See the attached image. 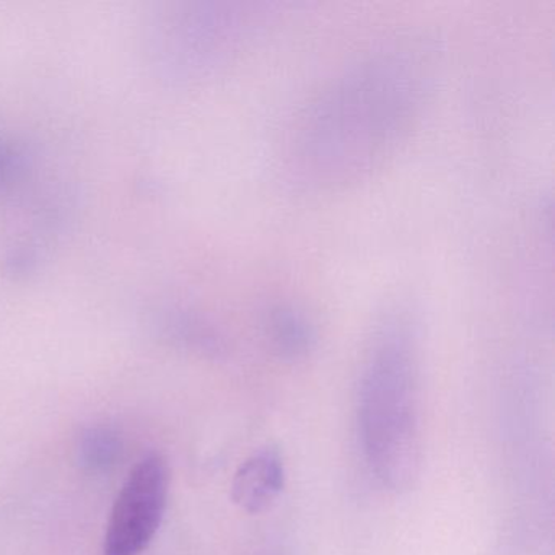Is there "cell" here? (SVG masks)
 <instances>
[{
  "mask_svg": "<svg viewBox=\"0 0 555 555\" xmlns=\"http://www.w3.org/2000/svg\"><path fill=\"white\" fill-rule=\"evenodd\" d=\"M424 96L414 56L392 51L360 64L313 103L294 138L295 171L321 186L369 173L401 141Z\"/></svg>",
  "mask_w": 555,
  "mask_h": 555,
  "instance_id": "1",
  "label": "cell"
},
{
  "mask_svg": "<svg viewBox=\"0 0 555 555\" xmlns=\"http://www.w3.org/2000/svg\"><path fill=\"white\" fill-rule=\"evenodd\" d=\"M405 318L379 337L360 386L359 424L372 473L392 490L411 489L421 470L417 369Z\"/></svg>",
  "mask_w": 555,
  "mask_h": 555,
  "instance_id": "2",
  "label": "cell"
},
{
  "mask_svg": "<svg viewBox=\"0 0 555 555\" xmlns=\"http://www.w3.org/2000/svg\"><path fill=\"white\" fill-rule=\"evenodd\" d=\"M170 493V469L160 453H149L126 477L106 526L103 555H141L160 529Z\"/></svg>",
  "mask_w": 555,
  "mask_h": 555,
  "instance_id": "3",
  "label": "cell"
},
{
  "mask_svg": "<svg viewBox=\"0 0 555 555\" xmlns=\"http://www.w3.org/2000/svg\"><path fill=\"white\" fill-rule=\"evenodd\" d=\"M285 487V464L274 448L256 451L243 461L232 482V500L249 515L271 508Z\"/></svg>",
  "mask_w": 555,
  "mask_h": 555,
  "instance_id": "4",
  "label": "cell"
},
{
  "mask_svg": "<svg viewBox=\"0 0 555 555\" xmlns=\"http://www.w3.org/2000/svg\"><path fill=\"white\" fill-rule=\"evenodd\" d=\"M269 337L282 356H307L314 343V331L304 313L292 307H278L269 313Z\"/></svg>",
  "mask_w": 555,
  "mask_h": 555,
  "instance_id": "5",
  "label": "cell"
},
{
  "mask_svg": "<svg viewBox=\"0 0 555 555\" xmlns=\"http://www.w3.org/2000/svg\"><path fill=\"white\" fill-rule=\"evenodd\" d=\"M125 441L116 428L106 425L87 428L77 444V461L89 474L109 473L121 461Z\"/></svg>",
  "mask_w": 555,
  "mask_h": 555,
  "instance_id": "6",
  "label": "cell"
}]
</instances>
